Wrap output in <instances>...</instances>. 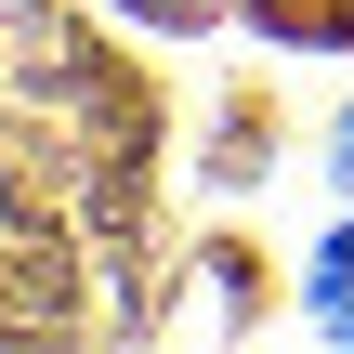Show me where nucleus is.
I'll list each match as a JSON object with an SVG mask.
<instances>
[{
	"label": "nucleus",
	"mask_w": 354,
	"mask_h": 354,
	"mask_svg": "<svg viewBox=\"0 0 354 354\" xmlns=\"http://www.w3.org/2000/svg\"><path fill=\"white\" fill-rule=\"evenodd\" d=\"M315 302H328V328H354V236L328 250V289H315Z\"/></svg>",
	"instance_id": "nucleus-1"
}]
</instances>
